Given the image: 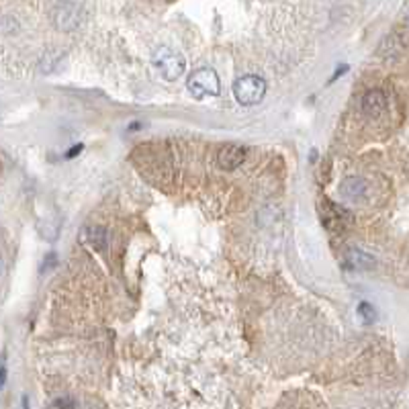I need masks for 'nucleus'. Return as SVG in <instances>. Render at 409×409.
Wrapping results in <instances>:
<instances>
[{"instance_id": "nucleus-7", "label": "nucleus", "mask_w": 409, "mask_h": 409, "mask_svg": "<svg viewBox=\"0 0 409 409\" xmlns=\"http://www.w3.org/2000/svg\"><path fill=\"white\" fill-rule=\"evenodd\" d=\"M367 188H369V186H367V182H364L362 178L350 176V178H346V180L342 182L340 193H342L346 199H350V201H360V199H364Z\"/></svg>"}, {"instance_id": "nucleus-4", "label": "nucleus", "mask_w": 409, "mask_h": 409, "mask_svg": "<svg viewBox=\"0 0 409 409\" xmlns=\"http://www.w3.org/2000/svg\"><path fill=\"white\" fill-rule=\"evenodd\" d=\"M53 23L62 31H70V29L78 27V23H80V10H78V6L72 4V2H62L53 10Z\"/></svg>"}, {"instance_id": "nucleus-6", "label": "nucleus", "mask_w": 409, "mask_h": 409, "mask_svg": "<svg viewBox=\"0 0 409 409\" xmlns=\"http://www.w3.org/2000/svg\"><path fill=\"white\" fill-rule=\"evenodd\" d=\"M387 109V97L383 90H369L364 97H362V111L369 115V117H379L383 111Z\"/></svg>"}, {"instance_id": "nucleus-8", "label": "nucleus", "mask_w": 409, "mask_h": 409, "mask_svg": "<svg viewBox=\"0 0 409 409\" xmlns=\"http://www.w3.org/2000/svg\"><path fill=\"white\" fill-rule=\"evenodd\" d=\"M84 240L95 248V250H105L107 246V234L103 227H88L84 232Z\"/></svg>"}, {"instance_id": "nucleus-9", "label": "nucleus", "mask_w": 409, "mask_h": 409, "mask_svg": "<svg viewBox=\"0 0 409 409\" xmlns=\"http://www.w3.org/2000/svg\"><path fill=\"white\" fill-rule=\"evenodd\" d=\"M348 262H350V267H354V269H373V264H375V260H373L369 254L358 252V250H354V248L348 252Z\"/></svg>"}, {"instance_id": "nucleus-10", "label": "nucleus", "mask_w": 409, "mask_h": 409, "mask_svg": "<svg viewBox=\"0 0 409 409\" xmlns=\"http://www.w3.org/2000/svg\"><path fill=\"white\" fill-rule=\"evenodd\" d=\"M358 315H360V321L367 323V325H371V323L377 321V311H375V307H373L371 303H367V301L358 305Z\"/></svg>"}, {"instance_id": "nucleus-13", "label": "nucleus", "mask_w": 409, "mask_h": 409, "mask_svg": "<svg viewBox=\"0 0 409 409\" xmlns=\"http://www.w3.org/2000/svg\"><path fill=\"white\" fill-rule=\"evenodd\" d=\"M23 409H29V401H27V397H23Z\"/></svg>"}, {"instance_id": "nucleus-11", "label": "nucleus", "mask_w": 409, "mask_h": 409, "mask_svg": "<svg viewBox=\"0 0 409 409\" xmlns=\"http://www.w3.org/2000/svg\"><path fill=\"white\" fill-rule=\"evenodd\" d=\"M55 408H62V409H74V401L72 399H58L55 401Z\"/></svg>"}, {"instance_id": "nucleus-3", "label": "nucleus", "mask_w": 409, "mask_h": 409, "mask_svg": "<svg viewBox=\"0 0 409 409\" xmlns=\"http://www.w3.org/2000/svg\"><path fill=\"white\" fill-rule=\"evenodd\" d=\"M188 92L195 97V99H205V97H217L219 90H221V82H219V76L217 72L209 70V68H201L197 72H193L188 76Z\"/></svg>"}, {"instance_id": "nucleus-1", "label": "nucleus", "mask_w": 409, "mask_h": 409, "mask_svg": "<svg viewBox=\"0 0 409 409\" xmlns=\"http://www.w3.org/2000/svg\"><path fill=\"white\" fill-rule=\"evenodd\" d=\"M151 64H153V68L158 70V74L164 78V80H178L182 74H184V70H186V60L178 53V51H174V49H170V47H160L156 53H153V58H151Z\"/></svg>"}, {"instance_id": "nucleus-12", "label": "nucleus", "mask_w": 409, "mask_h": 409, "mask_svg": "<svg viewBox=\"0 0 409 409\" xmlns=\"http://www.w3.org/2000/svg\"><path fill=\"white\" fill-rule=\"evenodd\" d=\"M82 149H84V145H74V147H72V149H70V151L66 153V158H74V156H78V153H80Z\"/></svg>"}, {"instance_id": "nucleus-5", "label": "nucleus", "mask_w": 409, "mask_h": 409, "mask_svg": "<svg viewBox=\"0 0 409 409\" xmlns=\"http://www.w3.org/2000/svg\"><path fill=\"white\" fill-rule=\"evenodd\" d=\"M244 160H246V149L240 145H225L219 149V156H217V164L223 170H236L238 166L244 164Z\"/></svg>"}, {"instance_id": "nucleus-2", "label": "nucleus", "mask_w": 409, "mask_h": 409, "mask_svg": "<svg viewBox=\"0 0 409 409\" xmlns=\"http://www.w3.org/2000/svg\"><path fill=\"white\" fill-rule=\"evenodd\" d=\"M234 95H236V101L240 105H244V107L258 105L264 99V95H267V82L260 76L246 74V76H242V78L236 80Z\"/></svg>"}]
</instances>
